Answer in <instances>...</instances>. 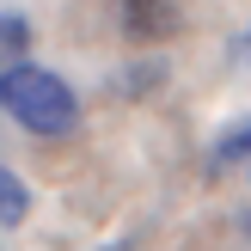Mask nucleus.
<instances>
[{"mask_svg":"<svg viewBox=\"0 0 251 251\" xmlns=\"http://www.w3.org/2000/svg\"><path fill=\"white\" fill-rule=\"evenodd\" d=\"M0 110H6L19 129L43 135V141H68L80 129V98L61 74L49 68H31V61H12L0 68Z\"/></svg>","mask_w":251,"mask_h":251,"instance_id":"nucleus-1","label":"nucleus"},{"mask_svg":"<svg viewBox=\"0 0 251 251\" xmlns=\"http://www.w3.org/2000/svg\"><path fill=\"white\" fill-rule=\"evenodd\" d=\"M25 49H31V19H25V12H0V61H19Z\"/></svg>","mask_w":251,"mask_h":251,"instance_id":"nucleus-4","label":"nucleus"},{"mask_svg":"<svg viewBox=\"0 0 251 251\" xmlns=\"http://www.w3.org/2000/svg\"><path fill=\"white\" fill-rule=\"evenodd\" d=\"M239 153H245V123H233V129L221 135V147H215V166H233Z\"/></svg>","mask_w":251,"mask_h":251,"instance_id":"nucleus-5","label":"nucleus"},{"mask_svg":"<svg viewBox=\"0 0 251 251\" xmlns=\"http://www.w3.org/2000/svg\"><path fill=\"white\" fill-rule=\"evenodd\" d=\"M117 19H123V37L141 49L153 43H172L184 25V0H117Z\"/></svg>","mask_w":251,"mask_h":251,"instance_id":"nucleus-2","label":"nucleus"},{"mask_svg":"<svg viewBox=\"0 0 251 251\" xmlns=\"http://www.w3.org/2000/svg\"><path fill=\"white\" fill-rule=\"evenodd\" d=\"M25 215H31V190H25V178L0 159V227H19Z\"/></svg>","mask_w":251,"mask_h":251,"instance_id":"nucleus-3","label":"nucleus"}]
</instances>
